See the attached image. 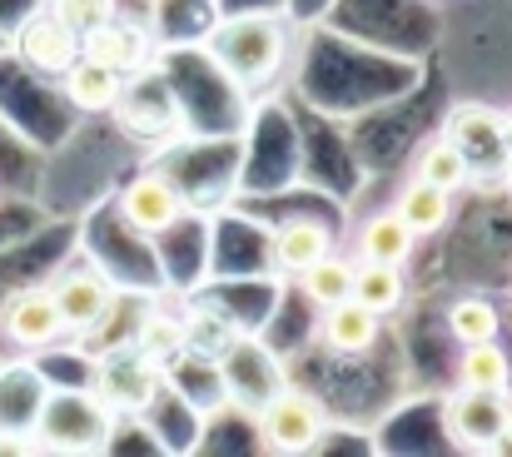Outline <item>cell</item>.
Listing matches in <instances>:
<instances>
[{
  "mask_svg": "<svg viewBox=\"0 0 512 457\" xmlns=\"http://www.w3.org/2000/svg\"><path fill=\"white\" fill-rule=\"evenodd\" d=\"M453 150L463 154L473 189H508L512 179V145H508V115H498L493 105L463 100L448 110L443 130H438Z\"/></svg>",
  "mask_w": 512,
  "mask_h": 457,
  "instance_id": "3",
  "label": "cell"
},
{
  "mask_svg": "<svg viewBox=\"0 0 512 457\" xmlns=\"http://www.w3.org/2000/svg\"><path fill=\"white\" fill-rule=\"evenodd\" d=\"M80 55H90V60H100V65H110L115 75L130 80V75H140V70L155 60V35H150L145 20L110 15L105 25H95V30L80 35Z\"/></svg>",
  "mask_w": 512,
  "mask_h": 457,
  "instance_id": "10",
  "label": "cell"
},
{
  "mask_svg": "<svg viewBox=\"0 0 512 457\" xmlns=\"http://www.w3.org/2000/svg\"><path fill=\"white\" fill-rule=\"evenodd\" d=\"M60 90H65V100H70L75 110L105 115V110H120V100H125V75H115L110 65L80 55V60L60 75Z\"/></svg>",
  "mask_w": 512,
  "mask_h": 457,
  "instance_id": "15",
  "label": "cell"
},
{
  "mask_svg": "<svg viewBox=\"0 0 512 457\" xmlns=\"http://www.w3.org/2000/svg\"><path fill=\"white\" fill-rule=\"evenodd\" d=\"M219 373H224L229 408H239L244 418H254L279 388H289L279 353H269V348H264L259 338H249V333H239V338L219 353Z\"/></svg>",
  "mask_w": 512,
  "mask_h": 457,
  "instance_id": "7",
  "label": "cell"
},
{
  "mask_svg": "<svg viewBox=\"0 0 512 457\" xmlns=\"http://www.w3.org/2000/svg\"><path fill=\"white\" fill-rule=\"evenodd\" d=\"M393 209H398V219H403L418 239H433V234H443L448 219H453V194H448V189H433V184H423V179L408 174V184L398 189Z\"/></svg>",
  "mask_w": 512,
  "mask_h": 457,
  "instance_id": "17",
  "label": "cell"
},
{
  "mask_svg": "<svg viewBox=\"0 0 512 457\" xmlns=\"http://www.w3.org/2000/svg\"><path fill=\"white\" fill-rule=\"evenodd\" d=\"M458 388H478V393H508L512 388V358L498 338L488 343H468L458 358Z\"/></svg>",
  "mask_w": 512,
  "mask_h": 457,
  "instance_id": "20",
  "label": "cell"
},
{
  "mask_svg": "<svg viewBox=\"0 0 512 457\" xmlns=\"http://www.w3.org/2000/svg\"><path fill=\"white\" fill-rule=\"evenodd\" d=\"M15 50H20V60H25L30 70H40V75H65V70L80 60V35H75L60 15L40 10V15H30V20L15 30Z\"/></svg>",
  "mask_w": 512,
  "mask_h": 457,
  "instance_id": "12",
  "label": "cell"
},
{
  "mask_svg": "<svg viewBox=\"0 0 512 457\" xmlns=\"http://www.w3.org/2000/svg\"><path fill=\"white\" fill-rule=\"evenodd\" d=\"M294 279H299V294L319 308V313L343 304V299H353V259H339V254H324L319 264H309V269L294 274Z\"/></svg>",
  "mask_w": 512,
  "mask_h": 457,
  "instance_id": "21",
  "label": "cell"
},
{
  "mask_svg": "<svg viewBox=\"0 0 512 457\" xmlns=\"http://www.w3.org/2000/svg\"><path fill=\"white\" fill-rule=\"evenodd\" d=\"M259 443L269 453H314L329 433V408L309 388H279L259 413H254Z\"/></svg>",
  "mask_w": 512,
  "mask_h": 457,
  "instance_id": "5",
  "label": "cell"
},
{
  "mask_svg": "<svg viewBox=\"0 0 512 457\" xmlns=\"http://www.w3.org/2000/svg\"><path fill=\"white\" fill-rule=\"evenodd\" d=\"M239 333H244V328H234L219 308H209V304H199V308H189V313H184V348H194V353L219 358Z\"/></svg>",
  "mask_w": 512,
  "mask_h": 457,
  "instance_id": "24",
  "label": "cell"
},
{
  "mask_svg": "<svg viewBox=\"0 0 512 457\" xmlns=\"http://www.w3.org/2000/svg\"><path fill=\"white\" fill-rule=\"evenodd\" d=\"M448 333L458 338V348L488 343V338L503 333V313H498L493 299H483V294H463V299L448 304Z\"/></svg>",
  "mask_w": 512,
  "mask_h": 457,
  "instance_id": "23",
  "label": "cell"
},
{
  "mask_svg": "<svg viewBox=\"0 0 512 457\" xmlns=\"http://www.w3.org/2000/svg\"><path fill=\"white\" fill-rule=\"evenodd\" d=\"M508 294H512V289H508Z\"/></svg>",
  "mask_w": 512,
  "mask_h": 457,
  "instance_id": "29",
  "label": "cell"
},
{
  "mask_svg": "<svg viewBox=\"0 0 512 457\" xmlns=\"http://www.w3.org/2000/svg\"><path fill=\"white\" fill-rule=\"evenodd\" d=\"M130 343H135L140 353H150V358L165 368L174 353L184 348V318H170V313H145V318L135 323Z\"/></svg>",
  "mask_w": 512,
  "mask_h": 457,
  "instance_id": "25",
  "label": "cell"
},
{
  "mask_svg": "<svg viewBox=\"0 0 512 457\" xmlns=\"http://www.w3.org/2000/svg\"><path fill=\"white\" fill-rule=\"evenodd\" d=\"M413 179H423V184H433V189H448V194H463V189H473L463 154L453 150L443 135H438V140H428L423 150L413 154Z\"/></svg>",
  "mask_w": 512,
  "mask_h": 457,
  "instance_id": "22",
  "label": "cell"
},
{
  "mask_svg": "<svg viewBox=\"0 0 512 457\" xmlns=\"http://www.w3.org/2000/svg\"><path fill=\"white\" fill-rule=\"evenodd\" d=\"M184 194L174 189L165 174H155V169H145V174H135L130 184H125V194H120V219L140 234V239H160V234H170L174 224L184 219Z\"/></svg>",
  "mask_w": 512,
  "mask_h": 457,
  "instance_id": "9",
  "label": "cell"
},
{
  "mask_svg": "<svg viewBox=\"0 0 512 457\" xmlns=\"http://www.w3.org/2000/svg\"><path fill=\"white\" fill-rule=\"evenodd\" d=\"M50 15H60L75 35L105 25L110 15H120V0H50Z\"/></svg>",
  "mask_w": 512,
  "mask_h": 457,
  "instance_id": "26",
  "label": "cell"
},
{
  "mask_svg": "<svg viewBox=\"0 0 512 457\" xmlns=\"http://www.w3.org/2000/svg\"><path fill=\"white\" fill-rule=\"evenodd\" d=\"M90 388L115 418H140L145 408H155V398L165 388V368L150 353H140L135 343H120V348L95 358Z\"/></svg>",
  "mask_w": 512,
  "mask_h": 457,
  "instance_id": "4",
  "label": "cell"
},
{
  "mask_svg": "<svg viewBox=\"0 0 512 457\" xmlns=\"http://www.w3.org/2000/svg\"><path fill=\"white\" fill-rule=\"evenodd\" d=\"M324 254H334V229L314 214H294L274 229V264L284 274H304L309 264H319Z\"/></svg>",
  "mask_w": 512,
  "mask_h": 457,
  "instance_id": "16",
  "label": "cell"
},
{
  "mask_svg": "<svg viewBox=\"0 0 512 457\" xmlns=\"http://www.w3.org/2000/svg\"><path fill=\"white\" fill-rule=\"evenodd\" d=\"M45 393H50V383L40 378L35 363H10V368L0 373V433L30 438Z\"/></svg>",
  "mask_w": 512,
  "mask_h": 457,
  "instance_id": "14",
  "label": "cell"
},
{
  "mask_svg": "<svg viewBox=\"0 0 512 457\" xmlns=\"http://www.w3.org/2000/svg\"><path fill=\"white\" fill-rule=\"evenodd\" d=\"M353 299L378 313V318H393L398 308L408 304V279L398 264H378V259H358L353 264Z\"/></svg>",
  "mask_w": 512,
  "mask_h": 457,
  "instance_id": "18",
  "label": "cell"
},
{
  "mask_svg": "<svg viewBox=\"0 0 512 457\" xmlns=\"http://www.w3.org/2000/svg\"><path fill=\"white\" fill-rule=\"evenodd\" d=\"M378 333H383V318L368 313L358 299H343V304L324 308L319 318V343L334 353V358H363L378 348Z\"/></svg>",
  "mask_w": 512,
  "mask_h": 457,
  "instance_id": "13",
  "label": "cell"
},
{
  "mask_svg": "<svg viewBox=\"0 0 512 457\" xmlns=\"http://www.w3.org/2000/svg\"><path fill=\"white\" fill-rule=\"evenodd\" d=\"M508 189H512V179H508Z\"/></svg>",
  "mask_w": 512,
  "mask_h": 457,
  "instance_id": "28",
  "label": "cell"
},
{
  "mask_svg": "<svg viewBox=\"0 0 512 457\" xmlns=\"http://www.w3.org/2000/svg\"><path fill=\"white\" fill-rule=\"evenodd\" d=\"M50 299H55L70 333H95L110 318V308H115V289L95 269H65V274L50 279Z\"/></svg>",
  "mask_w": 512,
  "mask_h": 457,
  "instance_id": "11",
  "label": "cell"
},
{
  "mask_svg": "<svg viewBox=\"0 0 512 457\" xmlns=\"http://www.w3.org/2000/svg\"><path fill=\"white\" fill-rule=\"evenodd\" d=\"M508 145H512V115H508Z\"/></svg>",
  "mask_w": 512,
  "mask_h": 457,
  "instance_id": "27",
  "label": "cell"
},
{
  "mask_svg": "<svg viewBox=\"0 0 512 457\" xmlns=\"http://www.w3.org/2000/svg\"><path fill=\"white\" fill-rule=\"evenodd\" d=\"M0 333H5L15 348L40 353V348H55L70 328H65L60 308L50 299V284H40V289H15V294L0 304Z\"/></svg>",
  "mask_w": 512,
  "mask_h": 457,
  "instance_id": "8",
  "label": "cell"
},
{
  "mask_svg": "<svg viewBox=\"0 0 512 457\" xmlns=\"http://www.w3.org/2000/svg\"><path fill=\"white\" fill-rule=\"evenodd\" d=\"M413 244H418V234L398 219V209H378V214L363 219V229H358V259H378V264L408 269Z\"/></svg>",
  "mask_w": 512,
  "mask_h": 457,
  "instance_id": "19",
  "label": "cell"
},
{
  "mask_svg": "<svg viewBox=\"0 0 512 457\" xmlns=\"http://www.w3.org/2000/svg\"><path fill=\"white\" fill-rule=\"evenodd\" d=\"M443 433L463 453H503V443L512 438V398L508 393L453 388L443 398Z\"/></svg>",
  "mask_w": 512,
  "mask_h": 457,
  "instance_id": "6",
  "label": "cell"
},
{
  "mask_svg": "<svg viewBox=\"0 0 512 457\" xmlns=\"http://www.w3.org/2000/svg\"><path fill=\"white\" fill-rule=\"evenodd\" d=\"M120 433V418L95 398V388H50L30 428L40 453H105Z\"/></svg>",
  "mask_w": 512,
  "mask_h": 457,
  "instance_id": "2",
  "label": "cell"
},
{
  "mask_svg": "<svg viewBox=\"0 0 512 457\" xmlns=\"http://www.w3.org/2000/svg\"><path fill=\"white\" fill-rule=\"evenodd\" d=\"M214 70L239 90H264L289 65V25L279 15H229L204 35Z\"/></svg>",
  "mask_w": 512,
  "mask_h": 457,
  "instance_id": "1",
  "label": "cell"
}]
</instances>
